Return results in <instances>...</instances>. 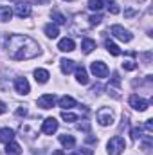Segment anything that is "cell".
I'll return each mask as SVG.
<instances>
[{"label": "cell", "mask_w": 153, "mask_h": 155, "mask_svg": "<svg viewBox=\"0 0 153 155\" xmlns=\"http://www.w3.org/2000/svg\"><path fill=\"white\" fill-rule=\"evenodd\" d=\"M5 47H7V56L11 60H15V61L33 60L41 52L38 41H34L31 36H25V35H11V36H7Z\"/></svg>", "instance_id": "6da1fadb"}, {"label": "cell", "mask_w": 153, "mask_h": 155, "mask_svg": "<svg viewBox=\"0 0 153 155\" xmlns=\"http://www.w3.org/2000/svg\"><path fill=\"white\" fill-rule=\"evenodd\" d=\"M106 148H108V155H121L124 152V148H126V141L121 135H115V137H112L108 141Z\"/></svg>", "instance_id": "7a4b0ae2"}, {"label": "cell", "mask_w": 153, "mask_h": 155, "mask_svg": "<svg viewBox=\"0 0 153 155\" xmlns=\"http://www.w3.org/2000/svg\"><path fill=\"white\" fill-rule=\"evenodd\" d=\"M110 33H112V35H114L117 40H121V41H126V43L133 40V35H132L128 29H124L122 25H112V27H110Z\"/></svg>", "instance_id": "3957f363"}, {"label": "cell", "mask_w": 153, "mask_h": 155, "mask_svg": "<svg viewBox=\"0 0 153 155\" xmlns=\"http://www.w3.org/2000/svg\"><path fill=\"white\" fill-rule=\"evenodd\" d=\"M97 123L101 124V126H110V124H114V114H112V110L110 108H101L99 112H97Z\"/></svg>", "instance_id": "277c9868"}, {"label": "cell", "mask_w": 153, "mask_h": 155, "mask_svg": "<svg viewBox=\"0 0 153 155\" xmlns=\"http://www.w3.org/2000/svg\"><path fill=\"white\" fill-rule=\"evenodd\" d=\"M130 107H132L133 110H139V112H144V110H148V107H150V103H148L146 99H142L141 96H137V94H133V96H130Z\"/></svg>", "instance_id": "5b68a950"}, {"label": "cell", "mask_w": 153, "mask_h": 155, "mask_svg": "<svg viewBox=\"0 0 153 155\" xmlns=\"http://www.w3.org/2000/svg\"><path fill=\"white\" fill-rule=\"evenodd\" d=\"M90 71L96 78H106L108 76V67L103 61H92L90 63Z\"/></svg>", "instance_id": "8992f818"}, {"label": "cell", "mask_w": 153, "mask_h": 155, "mask_svg": "<svg viewBox=\"0 0 153 155\" xmlns=\"http://www.w3.org/2000/svg\"><path fill=\"white\" fill-rule=\"evenodd\" d=\"M54 103H56V97H54V94H45V96L38 97V101H36V105H38L40 108H43V110H49V108H52V107H54Z\"/></svg>", "instance_id": "52a82bcc"}, {"label": "cell", "mask_w": 153, "mask_h": 155, "mask_svg": "<svg viewBox=\"0 0 153 155\" xmlns=\"http://www.w3.org/2000/svg\"><path fill=\"white\" fill-rule=\"evenodd\" d=\"M15 90L22 96H27L31 92V87H29V81L25 78H16L15 79Z\"/></svg>", "instance_id": "ba28073f"}, {"label": "cell", "mask_w": 153, "mask_h": 155, "mask_svg": "<svg viewBox=\"0 0 153 155\" xmlns=\"http://www.w3.org/2000/svg\"><path fill=\"white\" fill-rule=\"evenodd\" d=\"M56 130H58V121H56L54 117H47V119L43 121V124H41V132L47 134V135H52Z\"/></svg>", "instance_id": "9c48e42d"}, {"label": "cell", "mask_w": 153, "mask_h": 155, "mask_svg": "<svg viewBox=\"0 0 153 155\" xmlns=\"http://www.w3.org/2000/svg\"><path fill=\"white\" fill-rule=\"evenodd\" d=\"M15 15H16L18 18H27V16H31V5L18 2V4L15 5Z\"/></svg>", "instance_id": "30bf717a"}, {"label": "cell", "mask_w": 153, "mask_h": 155, "mask_svg": "<svg viewBox=\"0 0 153 155\" xmlns=\"http://www.w3.org/2000/svg\"><path fill=\"white\" fill-rule=\"evenodd\" d=\"M58 49H60L61 52H72V51L76 49V43H74L72 38H61L58 41Z\"/></svg>", "instance_id": "8fae6325"}, {"label": "cell", "mask_w": 153, "mask_h": 155, "mask_svg": "<svg viewBox=\"0 0 153 155\" xmlns=\"http://www.w3.org/2000/svg\"><path fill=\"white\" fill-rule=\"evenodd\" d=\"M74 71H76V79H77V83H81V85H86V83H88V74H86V69H85L83 65H77Z\"/></svg>", "instance_id": "7c38bea8"}, {"label": "cell", "mask_w": 153, "mask_h": 155, "mask_svg": "<svg viewBox=\"0 0 153 155\" xmlns=\"http://www.w3.org/2000/svg\"><path fill=\"white\" fill-rule=\"evenodd\" d=\"M60 143L65 146V150H72V148L76 146V139H74L72 135H69V134H63V135H60Z\"/></svg>", "instance_id": "4fadbf2b"}, {"label": "cell", "mask_w": 153, "mask_h": 155, "mask_svg": "<svg viewBox=\"0 0 153 155\" xmlns=\"http://www.w3.org/2000/svg\"><path fill=\"white\" fill-rule=\"evenodd\" d=\"M58 105H60L63 110H69V108H74L77 103H76V99H74V97H70V96H63V97L58 101Z\"/></svg>", "instance_id": "5bb4252c"}, {"label": "cell", "mask_w": 153, "mask_h": 155, "mask_svg": "<svg viewBox=\"0 0 153 155\" xmlns=\"http://www.w3.org/2000/svg\"><path fill=\"white\" fill-rule=\"evenodd\" d=\"M43 31H45V36L47 38H58V35H60V29H58L56 24H47L43 27Z\"/></svg>", "instance_id": "9a60e30c"}, {"label": "cell", "mask_w": 153, "mask_h": 155, "mask_svg": "<svg viewBox=\"0 0 153 155\" xmlns=\"http://www.w3.org/2000/svg\"><path fill=\"white\" fill-rule=\"evenodd\" d=\"M5 153H7V155H22V148H20V144H18V143L11 141V143H7V144H5Z\"/></svg>", "instance_id": "2e32d148"}, {"label": "cell", "mask_w": 153, "mask_h": 155, "mask_svg": "<svg viewBox=\"0 0 153 155\" xmlns=\"http://www.w3.org/2000/svg\"><path fill=\"white\" fill-rule=\"evenodd\" d=\"M49 78H50V74L45 71V69H36L34 71V79H36V83H47L49 81Z\"/></svg>", "instance_id": "e0dca14e"}, {"label": "cell", "mask_w": 153, "mask_h": 155, "mask_svg": "<svg viewBox=\"0 0 153 155\" xmlns=\"http://www.w3.org/2000/svg\"><path fill=\"white\" fill-rule=\"evenodd\" d=\"M13 139H15V132H13L11 128H2V130H0V141H2V143L7 144V143H11Z\"/></svg>", "instance_id": "ac0fdd59"}, {"label": "cell", "mask_w": 153, "mask_h": 155, "mask_svg": "<svg viewBox=\"0 0 153 155\" xmlns=\"http://www.w3.org/2000/svg\"><path fill=\"white\" fill-rule=\"evenodd\" d=\"M60 63H61V72H63V74H70V72L76 69V65H74V61H72V60H67V58H63Z\"/></svg>", "instance_id": "d6986e66"}, {"label": "cell", "mask_w": 153, "mask_h": 155, "mask_svg": "<svg viewBox=\"0 0 153 155\" xmlns=\"http://www.w3.org/2000/svg\"><path fill=\"white\" fill-rule=\"evenodd\" d=\"M13 18V11L9 5H0V22H9Z\"/></svg>", "instance_id": "ffe728a7"}, {"label": "cell", "mask_w": 153, "mask_h": 155, "mask_svg": "<svg viewBox=\"0 0 153 155\" xmlns=\"http://www.w3.org/2000/svg\"><path fill=\"white\" fill-rule=\"evenodd\" d=\"M105 47H106V51H108V52H110L112 56H121V49H119V47L115 45L114 41H110L108 38L105 40Z\"/></svg>", "instance_id": "44dd1931"}, {"label": "cell", "mask_w": 153, "mask_h": 155, "mask_svg": "<svg viewBox=\"0 0 153 155\" xmlns=\"http://www.w3.org/2000/svg\"><path fill=\"white\" fill-rule=\"evenodd\" d=\"M81 49H83V52H85V54H90V52L96 49V41H94V40H90V38H85V40H83V43H81Z\"/></svg>", "instance_id": "7402d4cb"}, {"label": "cell", "mask_w": 153, "mask_h": 155, "mask_svg": "<svg viewBox=\"0 0 153 155\" xmlns=\"http://www.w3.org/2000/svg\"><path fill=\"white\" fill-rule=\"evenodd\" d=\"M50 16H52V20L56 22V24H60V25H63V24H67V18L60 13V11H52L50 13Z\"/></svg>", "instance_id": "603a6c76"}, {"label": "cell", "mask_w": 153, "mask_h": 155, "mask_svg": "<svg viewBox=\"0 0 153 155\" xmlns=\"http://www.w3.org/2000/svg\"><path fill=\"white\" fill-rule=\"evenodd\" d=\"M105 4H106V7H108V11L112 13V15H119V5H117V2L115 0H105Z\"/></svg>", "instance_id": "cb8c5ba5"}, {"label": "cell", "mask_w": 153, "mask_h": 155, "mask_svg": "<svg viewBox=\"0 0 153 155\" xmlns=\"http://www.w3.org/2000/svg\"><path fill=\"white\" fill-rule=\"evenodd\" d=\"M61 119H63V121H67V123H74V121H77V116H76V114H72V112L63 110V112H61Z\"/></svg>", "instance_id": "d4e9b609"}, {"label": "cell", "mask_w": 153, "mask_h": 155, "mask_svg": "<svg viewBox=\"0 0 153 155\" xmlns=\"http://www.w3.org/2000/svg\"><path fill=\"white\" fill-rule=\"evenodd\" d=\"M88 7L92 11H101L103 9V0H88Z\"/></svg>", "instance_id": "484cf974"}, {"label": "cell", "mask_w": 153, "mask_h": 155, "mask_svg": "<svg viewBox=\"0 0 153 155\" xmlns=\"http://www.w3.org/2000/svg\"><path fill=\"white\" fill-rule=\"evenodd\" d=\"M88 20H90V25H99L101 20H103V16H101V15H92Z\"/></svg>", "instance_id": "4316f807"}, {"label": "cell", "mask_w": 153, "mask_h": 155, "mask_svg": "<svg viewBox=\"0 0 153 155\" xmlns=\"http://www.w3.org/2000/svg\"><path fill=\"white\" fill-rule=\"evenodd\" d=\"M135 67H137V65H135V61H132V60H126V61L122 63V69H124V71H135Z\"/></svg>", "instance_id": "83f0119b"}, {"label": "cell", "mask_w": 153, "mask_h": 155, "mask_svg": "<svg viewBox=\"0 0 153 155\" xmlns=\"http://www.w3.org/2000/svg\"><path fill=\"white\" fill-rule=\"evenodd\" d=\"M139 137H141V128H132V139L137 141Z\"/></svg>", "instance_id": "f1b7e54d"}, {"label": "cell", "mask_w": 153, "mask_h": 155, "mask_svg": "<svg viewBox=\"0 0 153 155\" xmlns=\"http://www.w3.org/2000/svg\"><path fill=\"white\" fill-rule=\"evenodd\" d=\"M144 128H146V132H148V134H151V130H153V123H151V119H148V121H146Z\"/></svg>", "instance_id": "f546056e"}, {"label": "cell", "mask_w": 153, "mask_h": 155, "mask_svg": "<svg viewBox=\"0 0 153 155\" xmlns=\"http://www.w3.org/2000/svg\"><path fill=\"white\" fill-rule=\"evenodd\" d=\"M77 128H79V130H88V128H90V124H88L86 121H83V123H79V124H77Z\"/></svg>", "instance_id": "4dcf8cb0"}, {"label": "cell", "mask_w": 153, "mask_h": 155, "mask_svg": "<svg viewBox=\"0 0 153 155\" xmlns=\"http://www.w3.org/2000/svg\"><path fill=\"white\" fill-rule=\"evenodd\" d=\"M133 15H135V11H133V9H126V11H124V16H128V18H130V16H133Z\"/></svg>", "instance_id": "1f68e13d"}, {"label": "cell", "mask_w": 153, "mask_h": 155, "mask_svg": "<svg viewBox=\"0 0 153 155\" xmlns=\"http://www.w3.org/2000/svg\"><path fill=\"white\" fill-rule=\"evenodd\" d=\"M16 114H18V116H25V114H27V110H25V108H18V110H16Z\"/></svg>", "instance_id": "d6a6232c"}, {"label": "cell", "mask_w": 153, "mask_h": 155, "mask_svg": "<svg viewBox=\"0 0 153 155\" xmlns=\"http://www.w3.org/2000/svg\"><path fill=\"white\" fill-rule=\"evenodd\" d=\"M5 110H7V108H5V105H4V103H2V101H0V114H4V112H5Z\"/></svg>", "instance_id": "836d02e7"}, {"label": "cell", "mask_w": 153, "mask_h": 155, "mask_svg": "<svg viewBox=\"0 0 153 155\" xmlns=\"http://www.w3.org/2000/svg\"><path fill=\"white\" fill-rule=\"evenodd\" d=\"M29 2H34V4H45L47 0H29Z\"/></svg>", "instance_id": "e575fe53"}, {"label": "cell", "mask_w": 153, "mask_h": 155, "mask_svg": "<svg viewBox=\"0 0 153 155\" xmlns=\"http://www.w3.org/2000/svg\"><path fill=\"white\" fill-rule=\"evenodd\" d=\"M65 2H72V0H65Z\"/></svg>", "instance_id": "d590c367"}, {"label": "cell", "mask_w": 153, "mask_h": 155, "mask_svg": "<svg viewBox=\"0 0 153 155\" xmlns=\"http://www.w3.org/2000/svg\"><path fill=\"white\" fill-rule=\"evenodd\" d=\"M139 2H144V0H139Z\"/></svg>", "instance_id": "8d00e7d4"}]
</instances>
